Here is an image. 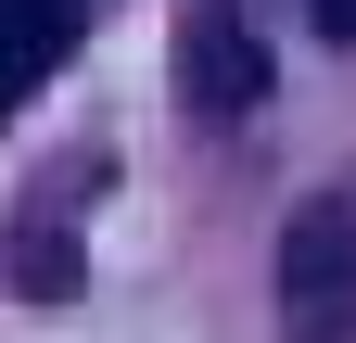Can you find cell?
Returning <instances> with one entry per match:
<instances>
[{
    "label": "cell",
    "instance_id": "3957f363",
    "mask_svg": "<svg viewBox=\"0 0 356 343\" xmlns=\"http://www.w3.org/2000/svg\"><path fill=\"white\" fill-rule=\"evenodd\" d=\"M64 51H76V13H64V0H0V115H13L26 90H51Z\"/></svg>",
    "mask_w": 356,
    "mask_h": 343
},
{
    "label": "cell",
    "instance_id": "7a4b0ae2",
    "mask_svg": "<svg viewBox=\"0 0 356 343\" xmlns=\"http://www.w3.org/2000/svg\"><path fill=\"white\" fill-rule=\"evenodd\" d=\"M178 90H191V115H254V102H267V38H254L242 0H204V13H191Z\"/></svg>",
    "mask_w": 356,
    "mask_h": 343
},
{
    "label": "cell",
    "instance_id": "277c9868",
    "mask_svg": "<svg viewBox=\"0 0 356 343\" xmlns=\"http://www.w3.org/2000/svg\"><path fill=\"white\" fill-rule=\"evenodd\" d=\"M305 13H318V38H356V0H305Z\"/></svg>",
    "mask_w": 356,
    "mask_h": 343
},
{
    "label": "cell",
    "instance_id": "6da1fadb",
    "mask_svg": "<svg viewBox=\"0 0 356 343\" xmlns=\"http://www.w3.org/2000/svg\"><path fill=\"white\" fill-rule=\"evenodd\" d=\"M356 306V203H293V229H280V318L293 331H331Z\"/></svg>",
    "mask_w": 356,
    "mask_h": 343
}]
</instances>
